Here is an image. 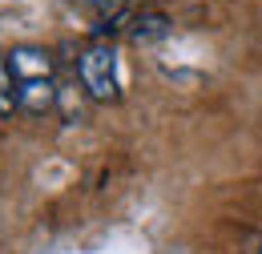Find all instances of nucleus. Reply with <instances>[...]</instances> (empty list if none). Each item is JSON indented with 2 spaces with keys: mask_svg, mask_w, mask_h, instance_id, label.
<instances>
[{
  "mask_svg": "<svg viewBox=\"0 0 262 254\" xmlns=\"http://www.w3.org/2000/svg\"><path fill=\"white\" fill-rule=\"evenodd\" d=\"M77 77H81L89 101H117V49L109 40L89 45L77 57Z\"/></svg>",
  "mask_w": 262,
  "mask_h": 254,
  "instance_id": "1",
  "label": "nucleus"
},
{
  "mask_svg": "<svg viewBox=\"0 0 262 254\" xmlns=\"http://www.w3.org/2000/svg\"><path fill=\"white\" fill-rule=\"evenodd\" d=\"M20 109L29 117H45L57 109V81L45 77V81H25L20 85Z\"/></svg>",
  "mask_w": 262,
  "mask_h": 254,
  "instance_id": "3",
  "label": "nucleus"
},
{
  "mask_svg": "<svg viewBox=\"0 0 262 254\" xmlns=\"http://www.w3.org/2000/svg\"><path fill=\"white\" fill-rule=\"evenodd\" d=\"M12 109H20V81H16L8 57L0 53V117H8Z\"/></svg>",
  "mask_w": 262,
  "mask_h": 254,
  "instance_id": "6",
  "label": "nucleus"
},
{
  "mask_svg": "<svg viewBox=\"0 0 262 254\" xmlns=\"http://www.w3.org/2000/svg\"><path fill=\"white\" fill-rule=\"evenodd\" d=\"M258 254H262V246H258Z\"/></svg>",
  "mask_w": 262,
  "mask_h": 254,
  "instance_id": "8",
  "label": "nucleus"
},
{
  "mask_svg": "<svg viewBox=\"0 0 262 254\" xmlns=\"http://www.w3.org/2000/svg\"><path fill=\"white\" fill-rule=\"evenodd\" d=\"M162 36H169V16L165 12H141L129 29V40H137V45H149V40H162Z\"/></svg>",
  "mask_w": 262,
  "mask_h": 254,
  "instance_id": "5",
  "label": "nucleus"
},
{
  "mask_svg": "<svg viewBox=\"0 0 262 254\" xmlns=\"http://www.w3.org/2000/svg\"><path fill=\"white\" fill-rule=\"evenodd\" d=\"M85 85L77 81H57V113L65 117V125H81L85 121Z\"/></svg>",
  "mask_w": 262,
  "mask_h": 254,
  "instance_id": "4",
  "label": "nucleus"
},
{
  "mask_svg": "<svg viewBox=\"0 0 262 254\" xmlns=\"http://www.w3.org/2000/svg\"><path fill=\"white\" fill-rule=\"evenodd\" d=\"M8 65H12V73H16L20 85H25V81H45V77H53V57H49L45 49H36V45L12 49V53H8Z\"/></svg>",
  "mask_w": 262,
  "mask_h": 254,
  "instance_id": "2",
  "label": "nucleus"
},
{
  "mask_svg": "<svg viewBox=\"0 0 262 254\" xmlns=\"http://www.w3.org/2000/svg\"><path fill=\"white\" fill-rule=\"evenodd\" d=\"M85 4H89V8L97 12V16H117L125 0H85Z\"/></svg>",
  "mask_w": 262,
  "mask_h": 254,
  "instance_id": "7",
  "label": "nucleus"
}]
</instances>
